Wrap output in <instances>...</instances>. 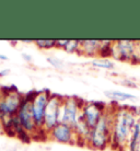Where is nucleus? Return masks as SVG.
<instances>
[{
	"instance_id": "obj_19",
	"label": "nucleus",
	"mask_w": 140,
	"mask_h": 151,
	"mask_svg": "<svg viewBox=\"0 0 140 151\" xmlns=\"http://www.w3.org/2000/svg\"><path fill=\"white\" fill-rule=\"evenodd\" d=\"M46 59H47V61H48V64L50 65L52 67H54L55 69H62L65 67L64 61L55 56H48Z\"/></svg>"
},
{
	"instance_id": "obj_17",
	"label": "nucleus",
	"mask_w": 140,
	"mask_h": 151,
	"mask_svg": "<svg viewBox=\"0 0 140 151\" xmlns=\"http://www.w3.org/2000/svg\"><path fill=\"white\" fill-rule=\"evenodd\" d=\"M80 47H81V42L80 40H69L67 46L65 47L64 50H66L69 54H80Z\"/></svg>"
},
{
	"instance_id": "obj_4",
	"label": "nucleus",
	"mask_w": 140,
	"mask_h": 151,
	"mask_svg": "<svg viewBox=\"0 0 140 151\" xmlns=\"http://www.w3.org/2000/svg\"><path fill=\"white\" fill-rule=\"evenodd\" d=\"M84 101L76 96L64 98L60 107V117L59 123L68 124L75 127L80 118H81V109Z\"/></svg>"
},
{
	"instance_id": "obj_20",
	"label": "nucleus",
	"mask_w": 140,
	"mask_h": 151,
	"mask_svg": "<svg viewBox=\"0 0 140 151\" xmlns=\"http://www.w3.org/2000/svg\"><path fill=\"white\" fill-rule=\"evenodd\" d=\"M69 40H56V47L57 48H62L65 49V47L67 46Z\"/></svg>"
},
{
	"instance_id": "obj_10",
	"label": "nucleus",
	"mask_w": 140,
	"mask_h": 151,
	"mask_svg": "<svg viewBox=\"0 0 140 151\" xmlns=\"http://www.w3.org/2000/svg\"><path fill=\"white\" fill-rule=\"evenodd\" d=\"M49 139L54 140L59 144H66V145H73L77 144V137L75 128L68 124L59 123L56 125L47 135Z\"/></svg>"
},
{
	"instance_id": "obj_6",
	"label": "nucleus",
	"mask_w": 140,
	"mask_h": 151,
	"mask_svg": "<svg viewBox=\"0 0 140 151\" xmlns=\"http://www.w3.org/2000/svg\"><path fill=\"white\" fill-rule=\"evenodd\" d=\"M64 98L60 95L52 94L46 106L45 116H44V124H43L42 132L48 135V132L59 124V117H60V107Z\"/></svg>"
},
{
	"instance_id": "obj_23",
	"label": "nucleus",
	"mask_w": 140,
	"mask_h": 151,
	"mask_svg": "<svg viewBox=\"0 0 140 151\" xmlns=\"http://www.w3.org/2000/svg\"><path fill=\"white\" fill-rule=\"evenodd\" d=\"M22 58L25 61H27V63H31V61H32V56L27 55V54H22Z\"/></svg>"
},
{
	"instance_id": "obj_5",
	"label": "nucleus",
	"mask_w": 140,
	"mask_h": 151,
	"mask_svg": "<svg viewBox=\"0 0 140 151\" xmlns=\"http://www.w3.org/2000/svg\"><path fill=\"white\" fill-rule=\"evenodd\" d=\"M50 95L52 93L48 90L35 91L34 95L31 100V111H32L33 119H34L37 129L41 132H42L43 124H44L46 106L48 104Z\"/></svg>"
},
{
	"instance_id": "obj_24",
	"label": "nucleus",
	"mask_w": 140,
	"mask_h": 151,
	"mask_svg": "<svg viewBox=\"0 0 140 151\" xmlns=\"http://www.w3.org/2000/svg\"><path fill=\"white\" fill-rule=\"evenodd\" d=\"M10 73V70L9 69H4V70H1L0 71V78H2V77H6Z\"/></svg>"
},
{
	"instance_id": "obj_15",
	"label": "nucleus",
	"mask_w": 140,
	"mask_h": 151,
	"mask_svg": "<svg viewBox=\"0 0 140 151\" xmlns=\"http://www.w3.org/2000/svg\"><path fill=\"white\" fill-rule=\"evenodd\" d=\"M91 66L94 68L98 69H106V70H113L115 68V64L107 58H100L91 61Z\"/></svg>"
},
{
	"instance_id": "obj_12",
	"label": "nucleus",
	"mask_w": 140,
	"mask_h": 151,
	"mask_svg": "<svg viewBox=\"0 0 140 151\" xmlns=\"http://www.w3.org/2000/svg\"><path fill=\"white\" fill-rule=\"evenodd\" d=\"M73 128H75V132H76L77 144L80 146H87L88 147V140H89V136L91 132V128L88 126V124L82 118H80Z\"/></svg>"
},
{
	"instance_id": "obj_11",
	"label": "nucleus",
	"mask_w": 140,
	"mask_h": 151,
	"mask_svg": "<svg viewBox=\"0 0 140 151\" xmlns=\"http://www.w3.org/2000/svg\"><path fill=\"white\" fill-rule=\"evenodd\" d=\"M80 55L84 56H98L101 49V40H80Z\"/></svg>"
},
{
	"instance_id": "obj_9",
	"label": "nucleus",
	"mask_w": 140,
	"mask_h": 151,
	"mask_svg": "<svg viewBox=\"0 0 140 151\" xmlns=\"http://www.w3.org/2000/svg\"><path fill=\"white\" fill-rule=\"evenodd\" d=\"M106 109L107 106L103 102H84L81 109V118L92 129L101 119Z\"/></svg>"
},
{
	"instance_id": "obj_22",
	"label": "nucleus",
	"mask_w": 140,
	"mask_h": 151,
	"mask_svg": "<svg viewBox=\"0 0 140 151\" xmlns=\"http://www.w3.org/2000/svg\"><path fill=\"white\" fill-rule=\"evenodd\" d=\"M4 130V118L0 115V132H2Z\"/></svg>"
},
{
	"instance_id": "obj_14",
	"label": "nucleus",
	"mask_w": 140,
	"mask_h": 151,
	"mask_svg": "<svg viewBox=\"0 0 140 151\" xmlns=\"http://www.w3.org/2000/svg\"><path fill=\"white\" fill-rule=\"evenodd\" d=\"M125 151H140V116L137 119Z\"/></svg>"
},
{
	"instance_id": "obj_3",
	"label": "nucleus",
	"mask_w": 140,
	"mask_h": 151,
	"mask_svg": "<svg viewBox=\"0 0 140 151\" xmlns=\"http://www.w3.org/2000/svg\"><path fill=\"white\" fill-rule=\"evenodd\" d=\"M23 99L24 95L14 86L0 89V115L4 118L17 116Z\"/></svg>"
},
{
	"instance_id": "obj_13",
	"label": "nucleus",
	"mask_w": 140,
	"mask_h": 151,
	"mask_svg": "<svg viewBox=\"0 0 140 151\" xmlns=\"http://www.w3.org/2000/svg\"><path fill=\"white\" fill-rule=\"evenodd\" d=\"M104 94H105L106 98L118 101V102H135V101H137L136 95L128 93V92H123V91L118 90L105 91Z\"/></svg>"
},
{
	"instance_id": "obj_16",
	"label": "nucleus",
	"mask_w": 140,
	"mask_h": 151,
	"mask_svg": "<svg viewBox=\"0 0 140 151\" xmlns=\"http://www.w3.org/2000/svg\"><path fill=\"white\" fill-rule=\"evenodd\" d=\"M114 41L108 40H101V49H100V55L101 58H107L112 57V47H113Z\"/></svg>"
},
{
	"instance_id": "obj_25",
	"label": "nucleus",
	"mask_w": 140,
	"mask_h": 151,
	"mask_svg": "<svg viewBox=\"0 0 140 151\" xmlns=\"http://www.w3.org/2000/svg\"><path fill=\"white\" fill-rule=\"evenodd\" d=\"M0 60H8V57L6 55H2V54H0Z\"/></svg>"
},
{
	"instance_id": "obj_21",
	"label": "nucleus",
	"mask_w": 140,
	"mask_h": 151,
	"mask_svg": "<svg viewBox=\"0 0 140 151\" xmlns=\"http://www.w3.org/2000/svg\"><path fill=\"white\" fill-rule=\"evenodd\" d=\"M121 83L124 84V86H127V87H133V88H135V87H137V84L136 83H134L131 80H127V79H124L123 81H121Z\"/></svg>"
},
{
	"instance_id": "obj_2",
	"label": "nucleus",
	"mask_w": 140,
	"mask_h": 151,
	"mask_svg": "<svg viewBox=\"0 0 140 151\" xmlns=\"http://www.w3.org/2000/svg\"><path fill=\"white\" fill-rule=\"evenodd\" d=\"M113 124V106H107L98 123L91 129L88 147L95 150H105L111 147Z\"/></svg>"
},
{
	"instance_id": "obj_7",
	"label": "nucleus",
	"mask_w": 140,
	"mask_h": 151,
	"mask_svg": "<svg viewBox=\"0 0 140 151\" xmlns=\"http://www.w3.org/2000/svg\"><path fill=\"white\" fill-rule=\"evenodd\" d=\"M34 93L35 91H33V92H29L27 94L24 95L21 107H20L19 112L17 114V117H18V121H19L21 127L31 136L32 135L35 136L39 132L36 127V125H35L33 115H32V111H31V100L33 98Z\"/></svg>"
},
{
	"instance_id": "obj_8",
	"label": "nucleus",
	"mask_w": 140,
	"mask_h": 151,
	"mask_svg": "<svg viewBox=\"0 0 140 151\" xmlns=\"http://www.w3.org/2000/svg\"><path fill=\"white\" fill-rule=\"evenodd\" d=\"M137 41L133 40H118L114 41L112 47V57L121 61L134 64L136 57Z\"/></svg>"
},
{
	"instance_id": "obj_1",
	"label": "nucleus",
	"mask_w": 140,
	"mask_h": 151,
	"mask_svg": "<svg viewBox=\"0 0 140 151\" xmlns=\"http://www.w3.org/2000/svg\"><path fill=\"white\" fill-rule=\"evenodd\" d=\"M140 116V110L130 106H113L111 147L114 151H125L134 127Z\"/></svg>"
},
{
	"instance_id": "obj_18",
	"label": "nucleus",
	"mask_w": 140,
	"mask_h": 151,
	"mask_svg": "<svg viewBox=\"0 0 140 151\" xmlns=\"http://www.w3.org/2000/svg\"><path fill=\"white\" fill-rule=\"evenodd\" d=\"M34 44L41 49H52L56 47V40H35Z\"/></svg>"
}]
</instances>
